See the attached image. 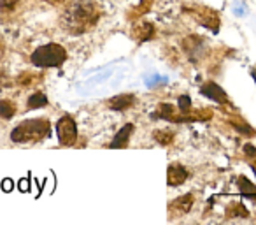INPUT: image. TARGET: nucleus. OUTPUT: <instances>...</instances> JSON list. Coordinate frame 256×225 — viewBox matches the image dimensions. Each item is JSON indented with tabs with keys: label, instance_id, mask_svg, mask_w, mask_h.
<instances>
[{
	"label": "nucleus",
	"instance_id": "nucleus-19",
	"mask_svg": "<svg viewBox=\"0 0 256 225\" xmlns=\"http://www.w3.org/2000/svg\"><path fill=\"white\" fill-rule=\"evenodd\" d=\"M228 214H230V216H244L246 218L249 213L242 204H232V206L228 207Z\"/></svg>",
	"mask_w": 256,
	"mask_h": 225
},
{
	"label": "nucleus",
	"instance_id": "nucleus-23",
	"mask_svg": "<svg viewBox=\"0 0 256 225\" xmlns=\"http://www.w3.org/2000/svg\"><path fill=\"white\" fill-rule=\"evenodd\" d=\"M158 83H167V78H164V76H156V74H154L153 78L148 79L146 85L150 86V88H154V86H156Z\"/></svg>",
	"mask_w": 256,
	"mask_h": 225
},
{
	"label": "nucleus",
	"instance_id": "nucleus-18",
	"mask_svg": "<svg viewBox=\"0 0 256 225\" xmlns=\"http://www.w3.org/2000/svg\"><path fill=\"white\" fill-rule=\"evenodd\" d=\"M232 11H234V15L238 16V18H246V16L249 15V9H248V6H246L244 2H234V6H232Z\"/></svg>",
	"mask_w": 256,
	"mask_h": 225
},
{
	"label": "nucleus",
	"instance_id": "nucleus-16",
	"mask_svg": "<svg viewBox=\"0 0 256 225\" xmlns=\"http://www.w3.org/2000/svg\"><path fill=\"white\" fill-rule=\"evenodd\" d=\"M153 8V0H140L139 6L137 8H134L132 11H130V15H128V18L130 20H136V18H140L142 15H146V13H150V9Z\"/></svg>",
	"mask_w": 256,
	"mask_h": 225
},
{
	"label": "nucleus",
	"instance_id": "nucleus-22",
	"mask_svg": "<svg viewBox=\"0 0 256 225\" xmlns=\"http://www.w3.org/2000/svg\"><path fill=\"white\" fill-rule=\"evenodd\" d=\"M32 81H34L32 76L26 74V72H23V74L20 76L18 79H16V83H18L20 86H30V85H32Z\"/></svg>",
	"mask_w": 256,
	"mask_h": 225
},
{
	"label": "nucleus",
	"instance_id": "nucleus-14",
	"mask_svg": "<svg viewBox=\"0 0 256 225\" xmlns=\"http://www.w3.org/2000/svg\"><path fill=\"white\" fill-rule=\"evenodd\" d=\"M18 106H16L14 100L11 99H2L0 100V118L2 120H11L16 115Z\"/></svg>",
	"mask_w": 256,
	"mask_h": 225
},
{
	"label": "nucleus",
	"instance_id": "nucleus-27",
	"mask_svg": "<svg viewBox=\"0 0 256 225\" xmlns=\"http://www.w3.org/2000/svg\"><path fill=\"white\" fill-rule=\"evenodd\" d=\"M251 76H252V79H254V83H256V69H251Z\"/></svg>",
	"mask_w": 256,
	"mask_h": 225
},
{
	"label": "nucleus",
	"instance_id": "nucleus-11",
	"mask_svg": "<svg viewBox=\"0 0 256 225\" xmlns=\"http://www.w3.org/2000/svg\"><path fill=\"white\" fill-rule=\"evenodd\" d=\"M134 102H136V95L134 93H121V95H116L107 100V107L112 111H124L128 107H132Z\"/></svg>",
	"mask_w": 256,
	"mask_h": 225
},
{
	"label": "nucleus",
	"instance_id": "nucleus-13",
	"mask_svg": "<svg viewBox=\"0 0 256 225\" xmlns=\"http://www.w3.org/2000/svg\"><path fill=\"white\" fill-rule=\"evenodd\" d=\"M237 186H238V192L246 197V199H251L256 200V185H252L246 176H238L237 178Z\"/></svg>",
	"mask_w": 256,
	"mask_h": 225
},
{
	"label": "nucleus",
	"instance_id": "nucleus-21",
	"mask_svg": "<svg viewBox=\"0 0 256 225\" xmlns=\"http://www.w3.org/2000/svg\"><path fill=\"white\" fill-rule=\"evenodd\" d=\"M20 0H0V9L2 11H12L18 6Z\"/></svg>",
	"mask_w": 256,
	"mask_h": 225
},
{
	"label": "nucleus",
	"instance_id": "nucleus-17",
	"mask_svg": "<svg viewBox=\"0 0 256 225\" xmlns=\"http://www.w3.org/2000/svg\"><path fill=\"white\" fill-rule=\"evenodd\" d=\"M154 139H156V143H160L162 146H167V144H170L172 141H174V134L167 132V130H156V132H154Z\"/></svg>",
	"mask_w": 256,
	"mask_h": 225
},
{
	"label": "nucleus",
	"instance_id": "nucleus-20",
	"mask_svg": "<svg viewBox=\"0 0 256 225\" xmlns=\"http://www.w3.org/2000/svg\"><path fill=\"white\" fill-rule=\"evenodd\" d=\"M178 107L181 113H190L192 111V99L188 95H181L178 99Z\"/></svg>",
	"mask_w": 256,
	"mask_h": 225
},
{
	"label": "nucleus",
	"instance_id": "nucleus-6",
	"mask_svg": "<svg viewBox=\"0 0 256 225\" xmlns=\"http://www.w3.org/2000/svg\"><path fill=\"white\" fill-rule=\"evenodd\" d=\"M193 200H195L193 193H184V195L174 199L168 204V213H170V216L174 218V216H184V214H188L190 209L193 207Z\"/></svg>",
	"mask_w": 256,
	"mask_h": 225
},
{
	"label": "nucleus",
	"instance_id": "nucleus-5",
	"mask_svg": "<svg viewBox=\"0 0 256 225\" xmlns=\"http://www.w3.org/2000/svg\"><path fill=\"white\" fill-rule=\"evenodd\" d=\"M182 50L186 51V55L190 57L192 62H196L200 58L206 57V41L198 36H188L182 41Z\"/></svg>",
	"mask_w": 256,
	"mask_h": 225
},
{
	"label": "nucleus",
	"instance_id": "nucleus-4",
	"mask_svg": "<svg viewBox=\"0 0 256 225\" xmlns=\"http://www.w3.org/2000/svg\"><path fill=\"white\" fill-rule=\"evenodd\" d=\"M56 137L62 146H74L78 141V125L68 115L62 116L56 122Z\"/></svg>",
	"mask_w": 256,
	"mask_h": 225
},
{
	"label": "nucleus",
	"instance_id": "nucleus-24",
	"mask_svg": "<svg viewBox=\"0 0 256 225\" xmlns=\"http://www.w3.org/2000/svg\"><path fill=\"white\" fill-rule=\"evenodd\" d=\"M244 153L248 155L249 158H256V148L252 144H246L244 146Z\"/></svg>",
	"mask_w": 256,
	"mask_h": 225
},
{
	"label": "nucleus",
	"instance_id": "nucleus-2",
	"mask_svg": "<svg viewBox=\"0 0 256 225\" xmlns=\"http://www.w3.org/2000/svg\"><path fill=\"white\" fill-rule=\"evenodd\" d=\"M51 123L44 118H30L16 125L11 132V141L16 144H34L50 134Z\"/></svg>",
	"mask_w": 256,
	"mask_h": 225
},
{
	"label": "nucleus",
	"instance_id": "nucleus-1",
	"mask_svg": "<svg viewBox=\"0 0 256 225\" xmlns=\"http://www.w3.org/2000/svg\"><path fill=\"white\" fill-rule=\"evenodd\" d=\"M100 15V6L93 0H74L62 13L60 27L70 36H81L95 29Z\"/></svg>",
	"mask_w": 256,
	"mask_h": 225
},
{
	"label": "nucleus",
	"instance_id": "nucleus-7",
	"mask_svg": "<svg viewBox=\"0 0 256 225\" xmlns=\"http://www.w3.org/2000/svg\"><path fill=\"white\" fill-rule=\"evenodd\" d=\"M200 93H202L204 97H207L209 100H214V102H218V104H228L226 92H224L218 83H212V81L204 83V85L200 86Z\"/></svg>",
	"mask_w": 256,
	"mask_h": 225
},
{
	"label": "nucleus",
	"instance_id": "nucleus-9",
	"mask_svg": "<svg viewBox=\"0 0 256 225\" xmlns=\"http://www.w3.org/2000/svg\"><path fill=\"white\" fill-rule=\"evenodd\" d=\"M195 18L198 20L200 23H202L206 29L212 30L214 34L218 32V29H220V18H218V15L214 11H210V9H206L202 8L198 13H195Z\"/></svg>",
	"mask_w": 256,
	"mask_h": 225
},
{
	"label": "nucleus",
	"instance_id": "nucleus-25",
	"mask_svg": "<svg viewBox=\"0 0 256 225\" xmlns=\"http://www.w3.org/2000/svg\"><path fill=\"white\" fill-rule=\"evenodd\" d=\"M4 53H6V48H4V44H2V41H0V60L4 58Z\"/></svg>",
	"mask_w": 256,
	"mask_h": 225
},
{
	"label": "nucleus",
	"instance_id": "nucleus-26",
	"mask_svg": "<svg viewBox=\"0 0 256 225\" xmlns=\"http://www.w3.org/2000/svg\"><path fill=\"white\" fill-rule=\"evenodd\" d=\"M48 2H51V4H60V2H65V0H48Z\"/></svg>",
	"mask_w": 256,
	"mask_h": 225
},
{
	"label": "nucleus",
	"instance_id": "nucleus-12",
	"mask_svg": "<svg viewBox=\"0 0 256 225\" xmlns=\"http://www.w3.org/2000/svg\"><path fill=\"white\" fill-rule=\"evenodd\" d=\"M134 134V125L132 123H126L120 129V132L112 137V141L109 143V148H126L130 136Z\"/></svg>",
	"mask_w": 256,
	"mask_h": 225
},
{
	"label": "nucleus",
	"instance_id": "nucleus-15",
	"mask_svg": "<svg viewBox=\"0 0 256 225\" xmlns=\"http://www.w3.org/2000/svg\"><path fill=\"white\" fill-rule=\"evenodd\" d=\"M46 106H48V97L42 92L32 93L28 97V100H26V107L28 109H40V107H46Z\"/></svg>",
	"mask_w": 256,
	"mask_h": 225
},
{
	"label": "nucleus",
	"instance_id": "nucleus-8",
	"mask_svg": "<svg viewBox=\"0 0 256 225\" xmlns=\"http://www.w3.org/2000/svg\"><path fill=\"white\" fill-rule=\"evenodd\" d=\"M186 179H188V169H186L184 165L174 162V164H170L167 167V185L168 186H181Z\"/></svg>",
	"mask_w": 256,
	"mask_h": 225
},
{
	"label": "nucleus",
	"instance_id": "nucleus-3",
	"mask_svg": "<svg viewBox=\"0 0 256 225\" xmlns=\"http://www.w3.org/2000/svg\"><path fill=\"white\" fill-rule=\"evenodd\" d=\"M65 60H67V50L58 43H48L44 46H39L30 55L32 65L39 69L60 67L65 64Z\"/></svg>",
	"mask_w": 256,
	"mask_h": 225
},
{
	"label": "nucleus",
	"instance_id": "nucleus-10",
	"mask_svg": "<svg viewBox=\"0 0 256 225\" xmlns=\"http://www.w3.org/2000/svg\"><path fill=\"white\" fill-rule=\"evenodd\" d=\"M154 25L150 22H140L134 27V32H132V37L137 41V43H148L154 37Z\"/></svg>",
	"mask_w": 256,
	"mask_h": 225
}]
</instances>
